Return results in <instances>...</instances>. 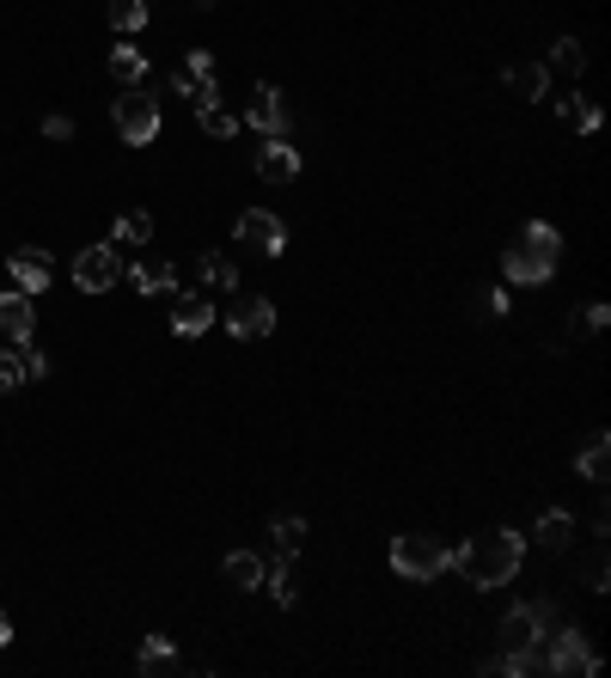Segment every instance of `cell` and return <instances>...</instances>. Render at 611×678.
<instances>
[{
    "label": "cell",
    "instance_id": "6da1fadb",
    "mask_svg": "<svg viewBox=\"0 0 611 678\" xmlns=\"http://www.w3.org/2000/svg\"><path fill=\"white\" fill-rule=\"evenodd\" d=\"M519 562H526V538L507 532V526H495V532L471 538V545H459L447 557V569H459V581L478 586V593H490V586H507L519 574Z\"/></svg>",
    "mask_w": 611,
    "mask_h": 678
},
{
    "label": "cell",
    "instance_id": "7a4b0ae2",
    "mask_svg": "<svg viewBox=\"0 0 611 678\" xmlns=\"http://www.w3.org/2000/svg\"><path fill=\"white\" fill-rule=\"evenodd\" d=\"M557 257H562L557 226H550V220H532L526 233H519V239L507 245L502 269H507V281H550V269H557Z\"/></svg>",
    "mask_w": 611,
    "mask_h": 678
},
{
    "label": "cell",
    "instance_id": "3957f363",
    "mask_svg": "<svg viewBox=\"0 0 611 678\" xmlns=\"http://www.w3.org/2000/svg\"><path fill=\"white\" fill-rule=\"evenodd\" d=\"M447 557L452 550L428 532H404L398 545H392V569H398L404 581H435V574H447Z\"/></svg>",
    "mask_w": 611,
    "mask_h": 678
},
{
    "label": "cell",
    "instance_id": "277c9868",
    "mask_svg": "<svg viewBox=\"0 0 611 678\" xmlns=\"http://www.w3.org/2000/svg\"><path fill=\"white\" fill-rule=\"evenodd\" d=\"M538 660H545V672H557V678H569V672H599V654L587 648V636L575 624H557L545 636V654H538Z\"/></svg>",
    "mask_w": 611,
    "mask_h": 678
},
{
    "label": "cell",
    "instance_id": "5b68a950",
    "mask_svg": "<svg viewBox=\"0 0 611 678\" xmlns=\"http://www.w3.org/2000/svg\"><path fill=\"white\" fill-rule=\"evenodd\" d=\"M110 122H117V134L129 147H147L153 134H160V105H153L141 86H122V98L110 105Z\"/></svg>",
    "mask_w": 611,
    "mask_h": 678
},
{
    "label": "cell",
    "instance_id": "8992f818",
    "mask_svg": "<svg viewBox=\"0 0 611 678\" xmlns=\"http://www.w3.org/2000/svg\"><path fill=\"white\" fill-rule=\"evenodd\" d=\"M226 331H233V343H264L276 331V306H269L264 293H239L226 306Z\"/></svg>",
    "mask_w": 611,
    "mask_h": 678
},
{
    "label": "cell",
    "instance_id": "52a82bcc",
    "mask_svg": "<svg viewBox=\"0 0 611 678\" xmlns=\"http://www.w3.org/2000/svg\"><path fill=\"white\" fill-rule=\"evenodd\" d=\"M122 281V257L110 251V245H86L81 257H74V288L81 293H110Z\"/></svg>",
    "mask_w": 611,
    "mask_h": 678
},
{
    "label": "cell",
    "instance_id": "ba28073f",
    "mask_svg": "<svg viewBox=\"0 0 611 678\" xmlns=\"http://www.w3.org/2000/svg\"><path fill=\"white\" fill-rule=\"evenodd\" d=\"M172 86L190 98V105H208V98H221V86H214V55H208V50H184V67L172 74Z\"/></svg>",
    "mask_w": 611,
    "mask_h": 678
},
{
    "label": "cell",
    "instance_id": "9c48e42d",
    "mask_svg": "<svg viewBox=\"0 0 611 678\" xmlns=\"http://www.w3.org/2000/svg\"><path fill=\"white\" fill-rule=\"evenodd\" d=\"M233 233H239V245H251V251H264V257H281V245H288V226L269 208H245Z\"/></svg>",
    "mask_w": 611,
    "mask_h": 678
},
{
    "label": "cell",
    "instance_id": "30bf717a",
    "mask_svg": "<svg viewBox=\"0 0 611 678\" xmlns=\"http://www.w3.org/2000/svg\"><path fill=\"white\" fill-rule=\"evenodd\" d=\"M257 177H264V184H293V177H300V147L269 134V141L257 147Z\"/></svg>",
    "mask_w": 611,
    "mask_h": 678
},
{
    "label": "cell",
    "instance_id": "8fae6325",
    "mask_svg": "<svg viewBox=\"0 0 611 678\" xmlns=\"http://www.w3.org/2000/svg\"><path fill=\"white\" fill-rule=\"evenodd\" d=\"M245 117H251V129L264 134V141H269V134H281V129H288V105H281V93H276V86H257V93H251V110H245Z\"/></svg>",
    "mask_w": 611,
    "mask_h": 678
},
{
    "label": "cell",
    "instance_id": "7c38bea8",
    "mask_svg": "<svg viewBox=\"0 0 611 678\" xmlns=\"http://www.w3.org/2000/svg\"><path fill=\"white\" fill-rule=\"evenodd\" d=\"M7 269H13V288L19 293H43V288H50V276H55V263L43 251H13V257H7Z\"/></svg>",
    "mask_w": 611,
    "mask_h": 678
},
{
    "label": "cell",
    "instance_id": "4fadbf2b",
    "mask_svg": "<svg viewBox=\"0 0 611 678\" xmlns=\"http://www.w3.org/2000/svg\"><path fill=\"white\" fill-rule=\"evenodd\" d=\"M0 336L7 348L31 343V293H0Z\"/></svg>",
    "mask_w": 611,
    "mask_h": 678
},
{
    "label": "cell",
    "instance_id": "5bb4252c",
    "mask_svg": "<svg viewBox=\"0 0 611 678\" xmlns=\"http://www.w3.org/2000/svg\"><path fill=\"white\" fill-rule=\"evenodd\" d=\"M208 324H214V300H208V293H184V300L172 306V331L178 336H202Z\"/></svg>",
    "mask_w": 611,
    "mask_h": 678
},
{
    "label": "cell",
    "instance_id": "9a60e30c",
    "mask_svg": "<svg viewBox=\"0 0 611 678\" xmlns=\"http://www.w3.org/2000/svg\"><path fill=\"white\" fill-rule=\"evenodd\" d=\"M178 666H184V660H178V648L165 636H147L141 642V660H135V672H141V678H165V672H178Z\"/></svg>",
    "mask_w": 611,
    "mask_h": 678
},
{
    "label": "cell",
    "instance_id": "2e32d148",
    "mask_svg": "<svg viewBox=\"0 0 611 678\" xmlns=\"http://www.w3.org/2000/svg\"><path fill=\"white\" fill-rule=\"evenodd\" d=\"M221 574H226V586H264V557H251V550H233V557L221 562Z\"/></svg>",
    "mask_w": 611,
    "mask_h": 678
},
{
    "label": "cell",
    "instance_id": "e0dca14e",
    "mask_svg": "<svg viewBox=\"0 0 611 678\" xmlns=\"http://www.w3.org/2000/svg\"><path fill=\"white\" fill-rule=\"evenodd\" d=\"M122 276L135 281V293H172L178 288V269L172 263H135V269H122Z\"/></svg>",
    "mask_w": 611,
    "mask_h": 678
},
{
    "label": "cell",
    "instance_id": "ac0fdd59",
    "mask_svg": "<svg viewBox=\"0 0 611 678\" xmlns=\"http://www.w3.org/2000/svg\"><path fill=\"white\" fill-rule=\"evenodd\" d=\"M575 471H581L587 483H605V477H611V446H605V434H587V446H581V459H575Z\"/></svg>",
    "mask_w": 611,
    "mask_h": 678
},
{
    "label": "cell",
    "instance_id": "d6986e66",
    "mask_svg": "<svg viewBox=\"0 0 611 678\" xmlns=\"http://www.w3.org/2000/svg\"><path fill=\"white\" fill-rule=\"evenodd\" d=\"M110 80H117V86H141V80H147V55L135 50V43L110 50Z\"/></svg>",
    "mask_w": 611,
    "mask_h": 678
},
{
    "label": "cell",
    "instance_id": "ffe728a7",
    "mask_svg": "<svg viewBox=\"0 0 611 678\" xmlns=\"http://www.w3.org/2000/svg\"><path fill=\"white\" fill-rule=\"evenodd\" d=\"M196 117H202V134H214V141H233L239 134V117L221 105V98H208V105H196Z\"/></svg>",
    "mask_w": 611,
    "mask_h": 678
},
{
    "label": "cell",
    "instance_id": "44dd1931",
    "mask_svg": "<svg viewBox=\"0 0 611 678\" xmlns=\"http://www.w3.org/2000/svg\"><path fill=\"white\" fill-rule=\"evenodd\" d=\"M196 276H202V288H214V293H233V288H239V269L226 263L221 251H208V257H202V263H196Z\"/></svg>",
    "mask_w": 611,
    "mask_h": 678
},
{
    "label": "cell",
    "instance_id": "7402d4cb",
    "mask_svg": "<svg viewBox=\"0 0 611 678\" xmlns=\"http://www.w3.org/2000/svg\"><path fill=\"white\" fill-rule=\"evenodd\" d=\"M569 538H575V514H562V507H550V514L538 519V545H550V550H569Z\"/></svg>",
    "mask_w": 611,
    "mask_h": 678
},
{
    "label": "cell",
    "instance_id": "603a6c76",
    "mask_svg": "<svg viewBox=\"0 0 611 678\" xmlns=\"http://www.w3.org/2000/svg\"><path fill=\"white\" fill-rule=\"evenodd\" d=\"M141 25H147V0H110V31L135 37Z\"/></svg>",
    "mask_w": 611,
    "mask_h": 678
},
{
    "label": "cell",
    "instance_id": "cb8c5ba5",
    "mask_svg": "<svg viewBox=\"0 0 611 678\" xmlns=\"http://www.w3.org/2000/svg\"><path fill=\"white\" fill-rule=\"evenodd\" d=\"M550 67H557V74H581V67H587V50H581L575 37H557V43H550Z\"/></svg>",
    "mask_w": 611,
    "mask_h": 678
},
{
    "label": "cell",
    "instance_id": "d4e9b609",
    "mask_svg": "<svg viewBox=\"0 0 611 678\" xmlns=\"http://www.w3.org/2000/svg\"><path fill=\"white\" fill-rule=\"evenodd\" d=\"M557 110L575 122V129H599V105L593 98H581V93H569V98H557Z\"/></svg>",
    "mask_w": 611,
    "mask_h": 678
},
{
    "label": "cell",
    "instance_id": "484cf974",
    "mask_svg": "<svg viewBox=\"0 0 611 678\" xmlns=\"http://www.w3.org/2000/svg\"><path fill=\"white\" fill-rule=\"evenodd\" d=\"M507 86H514V93H526V98H545L550 74H545L538 62H532V67H514V74H507Z\"/></svg>",
    "mask_w": 611,
    "mask_h": 678
},
{
    "label": "cell",
    "instance_id": "4316f807",
    "mask_svg": "<svg viewBox=\"0 0 611 678\" xmlns=\"http://www.w3.org/2000/svg\"><path fill=\"white\" fill-rule=\"evenodd\" d=\"M110 239H117V245H147V239H153V220H147V214H122Z\"/></svg>",
    "mask_w": 611,
    "mask_h": 678
},
{
    "label": "cell",
    "instance_id": "83f0119b",
    "mask_svg": "<svg viewBox=\"0 0 611 678\" xmlns=\"http://www.w3.org/2000/svg\"><path fill=\"white\" fill-rule=\"evenodd\" d=\"M269 538H276V550H300L306 545V519H276V526H269Z\"/></svg>",
    "mask_w": 611,
    "mask_h": 678
},
{
    "label": "cell",
    "instance_id": "f1b7e54d",
    "mask_svg": "<svg viewBox=\"0 0 611 678\" xmlns=\"http://www.w3.org/2000/svg\"><path fill=\"white\" fill-rule=\"evenodd\" d=\"M19 386H25V355L7 348V355H0V391H19Z\"/></svg>",
    "mask_w": 611,
    "mask_h": 678
},
{
    "label": "cell",
    "instance_id": "f546056e",
    "mask_svg": "<svg viewBox=\"0 0 611 678\" xmlns=\"http://www.w3.org/2000/svg\"><path fill=\"white\" fill-rule=\"evenodd\" d=\"M19 355H25V379H43V373H50V355H43V348L19 343Z\"/></svg>",
    "mask_w": 611,
    "mask_h": 678
},
{
    "label": "cell",
    "instance_id": "4dcf8cb0",
    "mask_svg": "<svg viewBox=\"0 0 611 678\" xmlns=\"http://www.w3.org/2000/svg\"><path fill=\"white\" fill-rule=\"evenodd\" d=\"M43 134H50V141H74V122H67V117H43Z\"/></svg>",
    "mask_w": 611,
    "mask_h": 678
},
{
    "label": "cell",
    "instance_id": "1f68e13d",
    "mask_svg": "<svg viewBox=\"0 0 611 678\" xmlns=\"http://www.w3.org/2000/svg\"><path fill=\"white\" fill-rule=\"evenodd\" d=\"M587 586H593V593H605V557L587 562Z\"/></svg>",
    "mask_w": 611,
    "mask_h": 678
},
{
    "label": "cell",
    "instance_id": "d6a6232c",
    "mask_svg": "<svg viewBox=\"0 0 611 678\" xmlns=\"http://www.w3.org/2000/svg\"><path fill=\"white\" fill-rule=\"evenodd\" d=\"M483 312H495V319H502V312H507V288H490V293H483Z\"/></svg>",
    "mask_w": 611,
    "mask_h": 678
},
{
    "label": "cell",
    "instance_id": "836d02e7",
    "mask_svg": "<svg viewBox=\"0 0 611 678\" xmlns=\"http://www.w3.org/2000/svg\"><path fill=\"white\" fill-rule=\"evenodd\" d=\"M581 324H587V331H605V324H611V312H605V306H587V319H581Z\"/></svg>",
    "mask_w": 611,
    "mask_h": 678
},
{
    "label": "cell",
    "instance_id": "e575fe53",
    "mask_svg": "<svg viewBox=\"0 0 611 678\" xmlns=\"http://www.w3.org/2000/svg\"><path fill=\"white\" fill-rule=\"evenodd\" d=\"M7 642H13V617L0 612V648H7Z\"/></svg>",
    "mask_w": 611,
    "mask_h": 678
},
{
    "label": "cell",
    "instance_id": "d590c367",
    "mask_svg": "<svg viewBox=\"0 0 611 678\" xmlns=\"http://www.w3.org/2000/svg\"><path fill=\"white\" fill-rule=\"evenodd\" d=\"M190 7H214V0H190Z\"/></svg>",
    "mask_w": 611,
    "mask_h": 678
}]
</instances>
